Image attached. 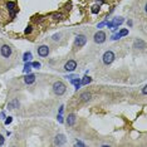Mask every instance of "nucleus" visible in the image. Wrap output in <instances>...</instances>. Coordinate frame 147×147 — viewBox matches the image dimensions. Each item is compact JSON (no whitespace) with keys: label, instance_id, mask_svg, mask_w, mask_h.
Listing matches in <instances>:
<instances>
[{"label":"nucleus","instance_id":"obj_12","mask_svg":"<svg viewBox=\"0 0 147 147\" xmlns=\"http://www.w3.org/2000/svg\"><path fill=\"white\" fill-rule=\"evenodd\" d=\"M18 107H19V101L18 99H13L12 102L8 103V109H15Z\"/></svg>","mask_w":147,"mask_h":147},{"label":"nucleus","instance_id":"obj_33","mask_svg":"<svg viewBox=\"0 0 147 147\" xmlns=\"http://www.w3.org/2000/svg\"><path fill=\"white\" fill-rule=\"evenodd\" d=\"M146 88H147V87H143V88H142V93H143V94L147 93V89H146Z\"/></svg>","mask_w":147,"mask_h":147},{"label":"nucleus","instance_id":"obj_10","mask_svg":"<svg viewBox=\"0 0 147 147\" xmlns=\"http://www.w3.org/2000/svg\"><path fill=\"white\" fill-rule=\"evenodd\" d=\"M145 47H146V43L143 42V40H141V39L136 40V42L133 43V48H136V49H145Z\"/></svg>","mask_w":147,"mask_h":147},{"label":"nucleus","instance_id":"obj_19","mask_svg":"<svg viewBox=\"0 0 147 147\" xmlns=\"http://www.w3.org/2000/svg\"><path fill=\"white\" fill-rule=\"evenodd\" d=\"M30 59H32V53H30V52L24 53V56H23V60H24V62H28V60H30Z\"/></svg>","mask_w":147,"mask_h":147},{"label":"nucleus","instance_id":"obj_15","mask_svg":"<svg viewBox=\"0 0 147 147\" xmlns=\"http://www.w3.org/2000/svg\"><path fill=\"white\" fill-rule=\"evenodd\" d=\"M112 23H113V25H115V28H113V29L116 30V29L118 28V25H121V24L123 23V18H115Z\"/></svg>","mask_w":147,"mask_h":147},{"label":"nucleus","instance_id":"obj_4","mask_svg":"<svg viewBox=\"0 0 147 147\" xmlns=\"http://www.w3.org/2000/svg\"><path fill=\"white\" fill-rule=\"evenodd\" d=\"M0 53H1V56L4 58H9L10 56H12V48H10L9 45H3L1 49H0Z\"/></svg>","mask_w":147,"mask_h":147},{"label":"nucleus","instance_id":"obj_16","mask_svg":"<svg viewBox=\"0 0 147 147\" xmlns=\"http://www.w3.org/2000/svg\"><path fill=\"white\" fill-rule=\"evenodd\" d=\"M71 83H72V84H74L75 91H78V89H79V87H80V80L78 79V77H75V78L71 79Z\"/></svg>","mask_w":147,"mask_h":147},{"label":"nucleus","instance_id":"obj_3","mask_svg":"<svg viewBox=\"0 0 147 147\" xmlns=\"http://www.w3.org/2000/svg\"><path fill=\"white\" fill-rule=\"evenodd\" d=\"M106 40V33L104 32H97L94 34V42L98 44H102Z\"/></svg>","mask_w":147,"mask_h":147},{"label":"nucleus","instance_id":"obj_9","mask_svg":"<svg viewBox=\"0 0 147 147\" xmlns=\"http://www.w3.org/2000/svg\"><path fill=\"white\" fill-rule=\"evenodd\" d=\"M65 143V136L64 135H57L56 139H54V145L56 146H62Z\"/></svg>","mask_w":147,"mask_h":147},{"label":"nucleus","instance_id":"obj_2","mask_svg":"<svg viewBox=\"0 0 147 147\" xmlns=\"http://www.w3.org/2000/svg\"><path fill=\"white\" fill-rule=\"evenodd\" d=\"M115 60V53L111 52V50H108V52H106L103 54V63L104 64H111L112 62Z\"/></svg>","mask_w":147,"mask_h":147},{"label":"nucleus","instance_id":"obj_28","mask_svg":"<svg viewBox=\"0 0 147 147\" xmlns=\"http://www.w3.org/2000/svg\"><path fill=\"white\" fill-rule=\"evenodd\" d=\"M58 122H59V123H63V122H64V119H63V117H62V115H58Z\"/></svg>","mask_w":147,"mask_h":147},{"label":"nucleus","instance_id":"obj_17","mask_svg":"<svg viewBox=\"0 0 147 147\" xmlns=\"http://www.w3.org/2000/svg\"><path fill=\"white\" fill-rule=\"evenodd\" d=\"M91 82H92V78H91V77H88V75H86L82 80H80V84H83V86H87V84H89Z\"/></svg>","mask_w":147,"mask_h":147},{"label":"nucleus","instance_id":"obj_24","mask_svg":"<svg viewBox=\"0 0 147 147\" xmlns=\"http://www.w3.org/2000/svg\"><path fill=\"white\" fill-rule=\"evenodd\" d=\"M32 67H34V68L38 69V68H40V63H39V62H33V63H32Z\"/></svg>","mask_w":147,"mask_h":147},{"label":"nucleus","instance_id":"obj_31","mask_svg":"<svg viewBox=\"0 0 147 147\" xmlns=\"http://www.w3.org/2000/svg\"><path fill=\"white\" fill-rule=\"evenodd\" d=\"M104 25H106V21H102V23L98 24V28H102V27H104Z\"/></svg>","mask_w":147,"mask_h":147},{"label":"nucleus","instance_id":"obj_13","mask_svg":"<svg viewBox=\"0 0 147 147\" xmlns=\"http://www.w3.org/2000/svg\"><path fill=\"white\" fill-rule=\"evenodd\" d=\"M91 97H92V95H91V93H89V92H83V93L82 94H80V99H82L83 102H87V101H89L91 99Z\"/></svg>","mask_w":147,"mask_h":147},{"label":"nucleus","instance_id":"obj_27","mask_svg":"<svg viewBox=\"0 0 147 147\" xmlns=\"http://www.w3.org/2000/svg\"><path fill=\"white\" fill-rule=\"evenodd\" d=\"M74 146H82V147H84L86 145H84V143H83L82 141H77V142L74 143Z\"/></svg>","mask_w":147,"mask_h":147},{"label":"nucleus","instance_id":"obj_35","mask_svg":"<svg viewBox=\"0 0 147 147\" xmlns=\"http://www.w3.org/2000/svg\"><path fill=\"white\" fill-rule=\"evenodd\" d=\"M128 25H130V27H132V24H133V21H132V20H128V23H127Z\"/></svg>","mask_w":147,"mask_h":147},{"label":"nucleus","instance_id":"obj_22","mask_svg":"<svg viewBox=\"0 0 147 147\" xmlns=\"http://www.w3.org/2000/svg\"><path fill=\"white\" fill-rule=\"evenodd\" d=\"M33 27H32V25H28V27L27 28H25V30H24V33H25V34H30V33H32V30H33V29H32Z\"/></svg>","mask_w":147,"mask_h":147},{"label":"nucleus","instance_id":"obj_26","mask_svg":"<svg viewBox=\"0 0 147 147\" xmlns=\"http://www.w3.org/2000/svg\"><path fill=\"white\" fill-rule=\"evenodd\" d=\"M12 121H13L12 117H8V118H5V124H10V123H12Z\"/></svg>","mask_w":147,"mask_h":147},{"label":"nucleus","instance_id":"obj_8","mask_svg":"<svg viewBox=\"0 0 147 147\" xmlns=\"http://www.w3.org/2000/svg\"><path fill=\"white\" fill-rule=\"evenodd\" d=\"M38 54L40 57H47L49 54V47L48 45H40L38 48Z\"/></svg>","mask_w":147,"mask_h":147},{"label":"nucleus","instance_id":"obj_21","mask_svg":"<svg viewBox=\"0 0 147 147\" xmlns=\"http://www.w3.org/2000/svg\"><path fill=\"white\" fill-rule=\"evenodd\" d=\"M91 12L93 13V14H98V12H99V5H94V6H92Z\"/></svg>","mask_w":147,"mask_h":147},{"label":"nucleus","instance_id":"obj_11","mask_svg":"<svg viewBox=\"0 0 147 147\" xmlns=\"http://www.w3.org/2000/svg\"><path fill=\"white\" fill-rule=\"evenodd\" d=\"M24 82L27 83V84L34 83V82H35V75H34V74H29V73H28V75L24 78Z\"/></svg>","mask_w":147,"mask_h":147},{"label":"nucleus","instance_id":"obj_1","mask_svg":"<svg viewBox=\"0 0 147 147\" xmlns=\"http://www.w3.org/2000/svg\"><path fill=\"white\" fill-rule=\"evenodd\" d=\"M53 91L54 93L58 94V95H62L65 93V91H67V87H65V84L63 82H60V80H57V82H54L53 84Z\"/></svg>","mask_w":147,"mask_h":147},{"label":"nucleus","instance_id":"obj_6","mask_svg":"<svg viewBox=\"0 0 147 147\" xmlns=\"http://www.w3.org/2000/svg\"><path fill=\"white\" fill-rule=\"evenodd\" d=\"M6 8H8V10L10 12V16L14 18L15 16V14H16V5H15V3H13V1H9L8 4H6Z\"/></svg>","mask_w":147,"mask_h":147},{"label":"nucleus","instance_id":"obj_14","mask_svg":"<svg viewBox=\"0 0 147 147\" xmlns=\"http://www.w3.org/2000/svg\"><path fill=\"white\" fill-rule=\"evenodd\" d=\"M75 123V115H69L68 116V118H67V124L68 126H73V124Z\"/></svg>","mask_w":147,"mask_h":147},{"label":"nucleus","instance_id":"obj_29","mask_svg":"<svg viewBox=\"0 0 147 147\" xmlns=\"http://www.w3.org/2000/svg\"><path fill=\"white\" fill-rule=\"evenodd\" d=\"M59 36H60L59 34H54L53 35V40H56V42H57V40H59Z\"/></svg>","mask_w":147,"mask_h":147},{"label":"nucleus","instance_id":"obj_30","mask_svg":"<svg viewBox=\"0 0 147 147\" xmlns=\"http://www.w3.org/2000/svg\"><path fill=\"white\" fill-rule=\"evenodd\" d=\"M1 145H4V137L0 135V146H1Z\"/></svg>","mask_w":147,"mask_h":147},{"label":"nucleus","instance_id":"obj_23","mask_svg":"<svg viewBox=\"0 0 147 147\" xmlns=\"http://www.w3.org/2000/svg\"><path fill=\"white\" fill-rule=\"evenodd\" d=\"M118 34H119L121 36H124V35H127V34H128V30H127V29H122V30L118 33Z\"/></svg>","mask_w":147,"mask_h":147},{"label":"nucleus","instance_id":"obj_25","mask_svg":"<svg viewBox=\"0 0 147 147\" xmlns=\"http://www.w3.org/2000/svg\"><path fill=\"white\" fill-rule=\"evenodd\" d=\"M119 38H121V35H119V34H113L111 39H112V40H117V39H119Z\"/></svg>","mask_w":147,"mask_h":147},{"label":"nucleus","instance_id":"obj_37","mask_svg":"<svg viewBox=\"0 0 147 147\" xmlns=\"http://www.w3.org/2000/svg\"><path fill=\"white\" fill-rule=\"evenodd\" d=\"M97 1H99V4H102V3L104 1V0H97Z\"/></svg>","mask_w":147,"mask_h":147},{"label":"nucleus","instance_id":"obj_5","mask_svg":"<svg viewBox=\"0 0 147 147\" xmlns=\"http://www.w3.org/2000/svg\"><path fill=\"white\" fill-rule=\"evenodd\" d=\"M87 43V38L84 35H82V34H79V35H77L75 36V47H83L84 44Z\"/></svg>","mask_w":147,"mask_h":147},{"label":"nucleus","instance_id":"obj_7","mask_svg":"<svg viewBox=\"0 0 147 147\" xmlns=\"http://www.w3.org/2000/svg\"><path fill=\"white\" fill-rule=\"evenodd\" d=\"M77 68V62L75 60H68L67 63L64 64V69L68 72H73Z\"/></svg>","mask_w":147,"mask_h":147},{"label":"nucleus","instance_id":"obj_20","mask_svg":"<svg viewBox=\"0 0 147 147\" xmlns=\"http://www.w3.org/2000/svg\"><path fill=\"white\" fill-rule=\"evenodd\" d=\"M52 18H53V19H56V20H59V19L63 18V15H62L60 13H54V14H52Z\"/></svg>","mask_w":147,"mask_h":147},{"label":"nucleus","instance_id":"obj_34","mask_svg":"<svg viewBox=\"0 0 147 147\" xmlns=\"http://www.w3.org/2000/svg\"><path fill=\"white\" fill-rule=\"evenodd\" d=\"M63 109H64V107L62 106V107L59 108V115H62V113H63Z\"/></svg>","mask_w":147,"mask_h":147},{"label":"nucleus","instance_id":"obj_32","mask_svg":"<svg viewBox=\"0 0 147 147\" xmlns=\"http://www.w3.org/2000/svg\"><path fill=\"white\" fill-rule=\"evenodd\" d=\"M77 75H74V74H72V75H68V77H65V78H69V79H73V78H75Z\"/></svg>","mask_w":147,"mask_h":147},{"label":"nucleus","instance_id":"obj_36","mask_svg":"<svg viewBox=\"0 0 147 147\" xmlns=\"http://www.w3.org/2000/svg\"><path fill=\"white\" fill-rule=\"evenodd\" d=\"M0 118H5V115H4V113H3V112L0 113Z\"/></svg>","mask_w":147,"mask_h":147},{"label":"nucleus","instance_id":"obj_18","mask_svg":"<svg viewBox=\"0 0 147 147\" xmlns=\"http://www.w3.org/2000/svg\"><path fill=\"white\" fill-rule=\"evenodd\" d=\"M30 71H32V63L27 62V63H25V67H24V73H30Z\"/></svg>","mask_w":147,"mask_h":147}]
</instances>
